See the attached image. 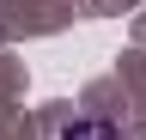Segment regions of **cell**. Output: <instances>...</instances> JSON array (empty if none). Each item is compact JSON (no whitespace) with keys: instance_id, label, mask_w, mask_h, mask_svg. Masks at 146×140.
I'll return each mask as SVG.
<instances>
[{"instance_id":"1","label":"cell","mask_w":146,"mask_h":140,"mask_svg":"<svg viewBox=\"0 0 146 140\" xmlns=\"http://www.w3.org/2000/svg\"><path fill=\"white\" fill-rule=\"evenodd\" d=\"M61 140H122V128L104 122V116H73L67 128H61Z\"/></svg>"}]
</instances>
